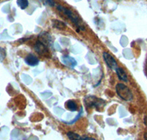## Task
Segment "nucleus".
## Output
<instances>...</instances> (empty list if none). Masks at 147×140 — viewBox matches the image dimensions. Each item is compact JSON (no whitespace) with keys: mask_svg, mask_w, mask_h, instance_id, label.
<instances>
[{"mask_svg":"<svg viewBox=\"0 0 147 140\" xmlns=\"http://www.w3.org/2000/svg\"><path fill=\"white\" fill-rule=\"evenodd\" d=\"M57 8L58 10H60V11H61L62 13H63L65 16H67L68 18H69L71 21H72V22H74V24L79 29H80L82 31L85 30L84 23L82 22V21L81 20V18H80V17L77 16L76 14H74L71 10L66 8V7H63L62 5H57Z\"/></svg>","mask_w":147,"mask_h":140,"instance_id":"f257e3e1","label":"nucleus"},{"mask_svg":"<svg viewBox=\"0 0 147 140\" xmlns=\"http://www.w3.org/2000/svg\"><path fill=\"white\" fill-rule=\"evenodd\" d=\"M115 91L118 96L124 101H131L133 99V94L128 86L124 84H118L115 86Z\"/></svg>","mask_w":147,"mask_h":140,"instance_id":"f03ea898","label":"nucleus"},{"mask_svg":"<svg viewBox=\"0 0 147 140\" xmlns=\"http://www.w3.org/2000/svg\"><path fill=\"white\" fill-rule=\"evenodd\" d=\"M84 101H85L86 106L90 107V108H96L97 110L102 109L106 104L105 100L94 97V96H88V97H85Z\"/></svg>","mask_w":147,"mask_h":140,"instance_id":"7ed1b4c3","label":"nucleus"},{"mask_svg":"<svg viewBox=\"0 0 147 140\" xmlns=\"http://www.w3.org/2000/svg\"><path fill=\"white\" fill-rule=\"evenodd\" d=\"M103 58L105 61L106 64L110 69L113 70H115L118 68V63L112 55L107 52H103Z\"/></svg>","mask_w":147,"mask_h":140,"instance_id":"20e7f679","label":"nucleus"},{"mask_svg":"<svg viewBox=\"0 0 147 140\" xmlns=\"http://www.w3.org/2000/svg\"><path fill=\"white\" fill-rule=\"evenodd\" d=\"M35 50L38 53L41 55H45L46 54L49 53V50L47 48V45H46L45 43H42L40 41H38L36 43V44H35Z\"/></svg>","mask_w":147,"mask_h":140,"instance_id":"39448f33","label":"nucleus"},{"mask_svg":"<svg viewBox=\"0 0 147 140\" xmlns=\"http://www.w3.org/2000/svg\"><path fill=\"white\" fill-rule=\"evenodd\" d=\"M24 61L27 65L30 66V67H35L38 64L39 60L35 55H32V54H29L24 58Z\"/></svg>","mask_w":147,"mask_h":140,"instance_id":"423d86ee","label":"nucleus"},{"mask_svg":"<svg viewBox=\"0 0 147 140\" xmlns=\"http://www.w3.org/2000/svg\"><path fill=\"white\" fill-rule=\"evenodd\" d=\"M115 72H116V75H117L119 80H122V81L124 82H128V77H127V75L123 69L121 68V67H118V68L115 69Z\"/></svg>","mask_w":147,"mask_h":140,"instance_id":"0eeeda50","label":"nucleus"},{"mask_svg":"<svg viewBox=\"0 0 147 140\" xmlns=\"http://www.w3.org/2000/svg\"><path fill=\"white\" fill-rule=\"evenodd\" d=\"M52 25L54 27L57 28V30H64L66 28V24L62 21L57 20V19L52 20Z\"/></svg>","mask_w":147,"mask_h":140,"instance_id":"6e6552de","label":"nucleus"},{"mask_svg":"<svg viewBox=\"0 0 147 140\" xmlns=\"http://www.w3.org/2000/svg\"><path fill=\"white\" fill-rule=\"evenodd\" d=\"M65 107L71 111H76L77 110V105L75 102L69 100L65 103Z\"/></svg>","mask_w":147,"mask_h":140,"instance_id":"1a4fd4ad","label":"nucleus"},{"mask_svg":"<svg viewBox=\"0 0 147 140\" xmlns=\"http://www.w3.org/2000/svg\"><path fill=\"white\" fill-rule=\"evenodd\" d=\"M66 135L68 138L69 139V140H84V137H81L77 133H74L72 131L68 132Z\"/></svg>","mask_w":147,"mask_h":140,"instance_id":"9d476101","label":"nucleus"},{"mask_svg":"<svg viewBox=\"0 0 147 140\" xmlns=\"http://www.w3.org/2000/svg\"><path fill=\"white\" fill-rule=\"evenodd\" d=\"M17 5L22 10H25L29 5L28 0H17Z\"/></svg>","mask_w":147,"mask_h":140,"instance_id":"9b49d317","label":"nucleus"},{"mask_svg":"<svg viewBox=\"0 0 147 140\" xmlns=\"http://www.w3.org/2000/svg\"><path fill=\"white\" fill-rule=\"evenodd\" d=\"M43 2V4L47 6H50V7H54L55 5V2L54 0H40Z\"/></svg>","mask_w":147,"mask_h":140,"instance_id":"f8f14e48","label":"nucleus"},{"mask_svg":"<svg viewBox=\"0 0 147 140\" xmlns=\"http://www.w3.org/2000/svg\"><path fill=\"white\" fill-rule=\"evenodd\" d=\"M5 55H6V53H5V50L2 48H0V61H2L5 59Z\"/></svg>","mask_w":147,"mask_h":140,"instance_id":"ddd939ff","label":"nucleus"},{"mask_svg":"<svg viewBox=\"0 0 147 140\" xmlns=\"http://www.w3.org/2000/svg\"><path fill=\"white\" fill-rule=\"evenodd\" d=\"M84 140H96V139L93 138V137H84Z\"/></svg>","mask_w":147,"mask_h":140,"instance_id":"4468645a","label":"nucleus"},{"mask_svg":"<svg viewBox=\"0 0 147 140\" xmlns=\"http://www.w3.org/2000/svg\"><path fill=\"white\" fill-rule=\"evenodd\" d=\"M144 138L145 140H147V133H144Z\"/></svg>","mask_w":147,"mask_h":140,"instance_id":"2eb2a0df","label":"nucleus"}]
</instances>
